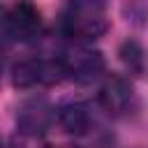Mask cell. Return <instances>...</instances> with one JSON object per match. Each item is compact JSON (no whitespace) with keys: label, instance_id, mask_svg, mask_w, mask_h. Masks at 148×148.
Returning <instances> with one entry per match:
<instances>
[{"label":"cell","instance_id":"cell-8","mask_svg":"<svg viewBox=\"0 0 148 148\" xmlns=\"http://www.w3.org/2000/svg\"><path fill=\"white\" fill-rule=\"evenodd\" d=\"M120 60L134 76H141L146 72V53L136 42H125L120 46Z\"/></svg>","mask_w":148,"mask_h":148},{"label":"cell","instance_id":"cell-10","mask_svg":"<svg viewBox=\"0 0 148 148\" xmlns=\"http://www.w3.org/2000/svg\"><path fill=\"white\" fill-rule=\"evenodd\" d=\"M44 148H56V146H44Z\"/></svg>","mask_w":148,"mask_h":148},{"label":"cell","instance_id":"cell-11","mask_svg":"<svg viewBox=\"0 0 148 148\" xmlns=\"http://www.w3.org/2000/svg\"><path fill=\"white\" fill-rule=\"evenodd\" d=\"M0 148H2V141H0Z\"/></svg>","mask_w":148,"mask_h":148},{"label":"cell","instance_id":"cell-5","mask_svg":"<svg viewBox=\"0 0 148 148\" xmlns=\"http://www.w3.org/2000/svg\"><path fill=\"white\" fill-rule=\"evenodd\" d=\"M9 21H12V32L16 42H35L42 37V30H44L42 14L30 0H18L9 9Z\"/></svg>","mask_w":148,"mask_h":148},{"label":"cell","instance_id":"cell-7","mask_svg":"<svg viewBox=\"0 0 148 148\" xmlns=\"http://www.w3.org/2000/svg\"><path fill=\"white\" fill-rule=\"evenodd\" d=\"M56 118H58L60 127L67 134L81 136V134H86L90 130V111L81 102H67V104H62L56 111Z\"/></svg>","mask_w":148,"mask_h":148},{"label":"cell","instance_id":"cell-4","mask_svg":"<svg viewBox=\"0 0 148 148\" xmlns=\"http://www.w3.org/2000/svg\"><path fill=\"white\" fill-rule=\"evenodd\" d=\"M56 120V109L44 99V97H32L25 99L18 111H16V125L18 132H23L25 136H42L51 130Z\"/></svg>","mask_w":148,"mask_h":148},{"label":"cell","instance_id":"cell-1","mask_svg":"<svg viewBox=\"0 0 148 148\" xmlns=\"http://www.w3.org/2000/svg\"><path fill=\"white\" fill-rule=\"evenodd\" d=\"M109 28L102 0H72L60 14V30L74 42H92Z\"/></svg>","mask_w":148,"mask_h":148},{"label":"cell","instance_id":"cell-3","mask_svg":"<svg viewBox=\"0 0 148 148\" xmlns=\"http://www.w3.org/2000/svg\"><path fill=\"white\" fill-rule=\"evenodd\" d=\"M62 65H65V74L67 79H74L76 83H92L104 74V56L88 46L86 42H76L74 46H69L62 56H60Z\"/></svg>","mask_w":148,"mask_h":148},{"label":"cell","instance_id":"cell-9","mask_svg":"<svg viewBox=\"0 0 148 148\" xmlns=\"http://www.w3.org/2000/svg\"><path fill=\"white\" fill-rule=\"evenodd\" d=\"M14 39V32H12V21H9V9L5 5H0V53L7 51L12 46Z\"/></svg>","mask_w":148,"mask_h":148},{"label":"cell","instance_id":"cell-2","mask_svg":"<svg viewBox=\"0 0 148 148\" xmlns=\"http://www.w3.org/2000/svg\"><path fill=\"white\" fill-rule=\"evenodd\" d=\"M67 79L65 65L60 58H25L18 60L12 69V83L14 88H35V86H51Z\"/></svg>","mask_w":148,"mask_h":148},{"label":"cell","instance_id":"cell-6","mask_svg":"<svg viewBox=\"0 0 148 148\" xmlns=\"http://www.w3.org/2000/svg\"><path fill=\"white\" fill-rule=\"evenodd\" d=\"M99 102L102 106L113 116H125L134 106V90L130 81H125L118 74H109L99 88Z\"/></svg>","mask_w":148,"mask_h":148}]
</instances>
